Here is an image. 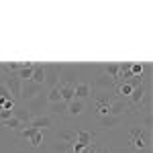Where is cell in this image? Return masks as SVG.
Segmentation results:
<instances>
[{
	"mask_svg": "<svg viewBox=\"0 0 153 153\" xmlns=\"http://www.w3.org/2000/svg\"><path fill=\"white\" fill-rule=\"evenodd\" d=\"M0 84L6 86V90L10 92V98L14 100V102L21 100V86H23V82L19 80L16 74H6V71H2V80H0Z\"/></svg>",
	"mask_w": 153,
	"mask_h": 153,
	"instance_id": "obj_1",
	"label": "cell"
},
{
	"mask_svg": "<svg viewBox=\"0 0 153 153\" xmlns=\"http://www.w3.org/2000/svg\"><path fill=\"white\" fill-rule=\"evenodd\" d=\"M43 71H45V82H43V86L55 88V86L59 84L61 65H59V63H43Z\"/></svg>",
	"mask_w": 153,
	"mask_h": 153,
	"instance_id": "obj_2",
	"label": "cell"
},
{
	"mask_svg": "<svg viewBox=\"0 0 153 153\" xmlns=\"http://www.w3.org/2000/svg\"><path fill=\"white\" fill-rule=\"evenodd\" d=\"M39 94H43V84H35L31 80L23 82V86H21V102H29Z\"/></svg>",
	"mask_w": 153,
	"mask_h": 153,
	"instance_id": "obj_3",
	"label": "cell"
},
{
	"mask_svg": "<svg viewBox=\"0 0 153 153\" xmlns=\"http://www.w3.org/2000/svg\"><path fill=\"white\" fill-rule=\"evenodd\" d=\"M25 108H27V112H29L31 117H39V114H43V108H47V96H45V94L35 96L33 100L25 102Z\"/></svg>",
	"mask_w": 153,
	"mask_h": 153,
	"instance_id": "obj_4",
	"label": "cell"
},
{
	"mask_svg": "<svg viewBox=\"0 0 153 153\" xmlns=\"http://www.w3.org/2000/svg\"><path fill=\"white\" fill-rule=\"evenodd\" d=\"M133 110V106L129 104V100H112L110 104H108V114H112V117H125L127 112Z\"/></svg>",
	"mask_w": 153,
	"mask_h": 153,
	"instance_id": "obj_5",
	"label": "cell"
},
{
	"mask_svg": "<svg viewBox=\"0 0 153 153\" xmlns=\"http://www.w3.org/2000/svg\"><path fill=\"white\" fill-rule=\"evenodd\" d=\"M27 127H33V129H37V131L49 129V127H53V117H51V114H39V117H33L31 120H29Z\"/></svg>",
	"mask_w": 153,
	"mask_h": 153,
	"instance_id": "obj_6",
	"label": "cell"
},
{
	"mask_svg": "<svg viewBox=\"0 0 153 153\" xmlns=\"http://www.w3.org/2000/svg\"><path fill=\"white\" fill-rule=\"evenodd\" d=\"M76 70L70 65H61V74H59V84L57 86H76Z\"/></svg>",
	"mask_w": 153,
	"mask_h": 153,
	"instance_id": "obj_7",
	"label": "cell"
},
{
	"mask_svg": "<svg viewBox=\"0 0 153 153\" xmlns=\"http://www.w3.org/2000/svg\"><path fill=\"white\" fill-rule=\"evenodd\" d=\"M117 86V82L108 76V74H98L94 78V82H92V88H96V90H110V88H114Z\"/></svg>",
	"mask_w": 153,
	"mask_h": 153,
	"instance_id": "obj_8",
	"label": "cell"
},
{
	"mask_svg": "<svg viewBox=\"0 0 153 153\" xmlns=\"http://www.w3.org/2000/svg\"><path fill=\"white\" fill-rule=\"evenodd\" d=\"M74 96H76L78 100H84V98L92 96V88H90V84H88V82L76 84V86H74Z\"/></svg>",
	"mask_w": 153,
	"mask_h": 153,
	"instance_id": "obj_9",
	"label": "cell"
},
{
	"mask_svg": "<svg viewBox=\"0 0 153 153\" xmlns=\"http://www.w3.org/2000/svg\"><path fill=\"white\" fill-rule=\"evenodd\" d=\"M94 133H88V131H84V129H80L78 133H76V143L78 145H82V147H90V143L94 141Z\"/></svg>",
	"mask_w": 153,
	"mask_h": 153,
	"instance_id": "obj_10",
	"label": "cell"
},
{
	"mask_svg": "<svg viewBox=\"0 0 153 153\" xmlns=\"http://www.w3.org/2000/svg\"><path fill=\"white\" fill-rule=\"evenodd\" d=\"M120 120H123V117H112V114H106V117H100L98 127H100V129H114Z\"/></svg>",
	"mask_w": 153,
	"mask_h": 153,
	"instance_id": "obj_11",
	"label": "cell"
},
{
	"mask_svg": "<svg viewBox=\"0 0 153 153\" xmlns=\"http://www.w3.org/2000/svg\"><path fill=\"white\" fill-rule=\"evenodd\" d=\"M16 76H19L21 82H29L31 76H33V61H25V63H21V70L16 71Z\"/></svg>",
	"mask_w": 153,
	"mask_h": 153,
	"instance_id": "obj_12",
	"label": "cell"
},
{
	"mask_svg": "<svg viewBox=\"0 0 153 153\" xmlns=\"http://www.w3.org/2000/svg\"><path fill=\"white\" fill-rule=\"evenodd\" d=\"M47 110H49L51 117H61V114H65V110H68V102L59 100L55 104H47Z\"/></svg>",
	"mask_w": 153,
	"mask_h": 153,
	"instance_id": "obj_13",
	"label": "cell"
},
{
	"mask_svg": "<svg viewBox=\"0 0 153 153\" xmlns=\"http://www.w3.org/2000/svg\"><path fill=\"white\" fill-rule=\"evenodd\" d=\"M68 114L71 117H78V114H82L84 112V100H78V98H74L71 102H68V110H65Z\"/></svg>",
	"mask_w": 153,
	"mask_h": 153,
	"instance_id": "obj_14",
	"label": "cell"
},
{
	"mask_svg": "<svg viewBox=\"0 0 153 153\" xmlns=\"http://www.w3.org/2000/svg\"><path fill=\"white\" fill-rule=\"evenodd\" d=\"M31 82H35V84H43V82H45L43 63H33V76H31Z\"/></svg>",
	"mask_w": 153,
	"mask_h": 153,
	"instance_id": "obj_15",
	"label": "cell"
},
{
	"mask_svg": "<svg viewBox=\"0 0 153 153\" xmlns=\"http://www.w3.org/2000/svg\"><path fill=\"white\" fill-rule=\"evenodd\" d=\"M114 88H117V94L125 100V98H129V96H131V92H133V88H135V86H133L131 82H120V84H117Z\"/></svg>",
	"mask_w": 153,
	"mask_h": 153,
	"instance_id": "obj_16",
	"label": "cell"
},
{
	"mask_svg": "<svg viewBox=\"0 0 153 153\" xmlns=\"http://www.w3.org/2000/svg\"><path fill=\"white\" fill-rule=\"evenodd\" d=\"M55 137H57V141H61V143L74 145V143H76V131H59Z\"/></svg>",
	"mask_w": 153,
	"mask_h": 153,
	"instance_id": "obj_17",
	"label": "cell"
},
{
	"mask_svg": "<svg viewBox=\"0 0 153 153\" xmlns=\"http://www.w3.org/2000/svg\"><path fill=\"white\" fill-rule=\"evenodd\" d=\"M59 94L63 102H71L76 96H74V86H59Z\"/></svg>",
	"mask_w": 153,
	"mask_h": 153,
	"instance_id": "obj_18",
	"label": "cell"
},
{
	"mask_svg": "<svg viewBox=\"0 0 153 153\" xmlns=\"http://www.w3.org/2000/svg\"><path fill=\"white\" fill-rule=\"evenodd\" d=\"M102 70L118 84V63H106V65H102Z\"/></svg>",
	"mask_w": 153,
	"mask_h": 153,
	"instance_id": "obj_19",
	"label": "cell"
},
{
	"mask_svg": "<svg viewBox=\"0 0 153 153\" xmlns=\"http://www.w3.org/2000/svg\"><path fill=\"white\" fill-rule=\"evenodd\" d=\"M47 104H55V102H59L61 100V94H59V86H55V88H49L47 94Z\"/></svg>",
	"mask_w": 153,
	"mask_h": 153,
	"instance_id": "obj_20",
	"label": "cell"
},
{
	"mask_svg": "<svg viewBox=\"0 0 153 153\" xmlns=\"http://www.w3.org/2000/svg\"><path fill=\"white\" fill-rule=\"evenodd\" d=\"M0 127H8V129H12V131H16V133H19L23 125H21V120H19V118L10 117L8 120H2V123H0Z\"/></svg>",
	"mask_w": 153,
	"mask_h": 153,
	"instance_id": "obj_21",
	"label": "cell"
},
{
	"mask_svg": "<svg viewBox=\"0 0 153 153\" xmlns=\"http://www.w3.org/2000/svg\"><path fill=\"white\" fill-rule=\"evenodd\" d=\"M145 70H149V65H143V63H131V74L137 76V78H141V74Z\"/></svg>",
	"mask_w": 153,
	"mask_h": 153,
	"instance_id": "obj_22",
	"label": "cell"
},
{
	"mask_svg": "<svg viewBox=\"0 0 153 153\" xmlns=\"http://www.w3.org/2000/svg\"><path fill=\"white\" fill-rule=\"evenodd\" d=\"M131 145H133L135 149H139V151L147 147V143H145V139H143V135H139V137H133V139H131Z\"/></svg>",
	"mask_w": 153,
	"mask_h": 153,
	"instance_id": "obj_23",
	"label": "cell"
},
{
	"mask_svg": "<svg viewBox=\"0 0 153 153\" xmlns=\"http://www.w3.org/2000/svg\"><path fill=\"white\" fill-rule=\"evenodd\" d=\"M143 131H151V125H153V118H151V112H143Z\"/></svg>",
	"mask_w": 153,
	"mask_h": 153,
	"instance_id": "obj_24",
	"label": "cell"
},
{
	"mask_svg": "<svg viewBox=\"0 0 153 153\" xmlns=\"http://www.w3.org/2000/svg\"><path fill=\"white\" fill-rule=\"evenodd\" d=\"M29 141H31V147H39V145H41V141H43V131H37V133L31 137V139H29Z\"/></svg>",
	"mask_w": 153,
	"mask_h": 153,
	"instance_id": "obj_25",
	"label": "cell"
},
{
	"mask_svg": "<svg viewBox=\"0 0 153 153\" xmlns=\"http://www.w3.org/2000/svg\"><path fill=\"white\" fill-rule=\"evenodd\" d=\"M10 117H12V110H8V108H0V123H2V120H8Z\"/></svg>",
	"mask_w": 153,
	"mask_h": 153,
	"instance_id": "obj_26",
	"label": "cell"
},
{
	"mask_svg": "<svg viewBox=\"0 0 153 153\" xmlns=\"http://www.w3.org/2000/svg\"><path fill=\"white\" fill-rule=\"evenodd\" d=\"M0 98H10V92L6 90V86H4V84H0Z\"/></svg>",
	"mask_w": 153,
	"mask_h": 153,
	"instance_id": "obj_27",
	"label": "cell"
}]
</instances>
